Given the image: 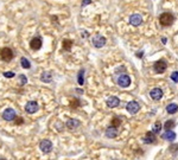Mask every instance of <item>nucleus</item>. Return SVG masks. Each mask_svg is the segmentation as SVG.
<instances>
[{
	"mask_svg": "<svg viewBox=\"0 0 178 160\" xmlns=\"http://www.w3.org/2000/svg\"><path fill=\"white\" fill-rule=\"evenodd\" d=\"M80 101H78L77 98H75V100H73V101L70 102V106H71V108H77L78 106H80Z\"/></svg>",
	"mask_w": 178,
	"mask_h": 160,
	"instance_id": "bb28decb",
	"label": "nucleus"
},
{
	"mask_svg": "<svg viewBox=\"0 0 178 160\" xmlns=\"http://www.w3.org/2000/svg\"><path fill=\"white\" fill-rule=\"evenodd\" d=\"M0 57L4 62H10L13 58V51L10 47H4L0 50Z\"/></svg>",
	"mask_w": 178,
	"mask_h": 160,
	"instance_id": "f03ea898",
	"label": "nucleus"
},
{
	"mask_svg": "<svg viewBox=\"0 0 178 160\" xmlns=\"http://www.w3.org/2000/svg\"><path fill=\"white\" fill-rule=\"evenodd\" d=\"M1 160H4V159H1Z\"/></svg>",
	"mask_w": 178,
	"mask_h": 160,
	"instance_id": "2f4dec72",
	"label": "nucleus"
},
{
	"mask_svg": "<svg viewBox=\"0 0 178 160\" xmlns=\"http://www.w3.org/2000/svg\"><path fill=\"white\" fill-rule=\"evenodd\" d=\"M118 135V129L115 128V127H108L107 129H106V136L107 138H109V139H113V138H115Z\"/></svg>",
	"mask_w": 178,
	"mask_h": 160,
	"instance_id": "2eb2a0df",
	"label": "nucleus"
},
{
	"mask_svg": "<svg viewBox=\"0 0 178 160\" xmlns=\"http://www.w3.org/2000/svg\"><path fill=\"white\" fill-rule=\"evenodd\" d=\"M118 84L120 85V87H122V88H127L128 85L131 84V77L127 76V75L119 76V78H118Z\"/></svg>",
	"mask_w": 178,
	"mask_h": 160,
	"instance_id": "423d86ee",
	"label": "nucleus"
},
{
	"mask_svg": "<svg viewBox=\"0 0 178 160\" xmlns=\"http://www.w3.org/2000/svg\"><path fill=\"white\" fill-rule=\"evenodd\" d=\"M120 104V100H119L116 96H111L107 100V106L109 108H115Z\"/></svg>",
	"mask_w": 178,
	"mask_h": 160,
	"instance_id": "ddd939ff",
	"label": "nucleus"
},
{
	"mask_svg": "<svg viewBox=\"0 0 178 160\" xmlns=\"http://www.w3.org/2000/svg\"><path fill=\"white\" fill-rule=\"evenodd\" d=\"M173 20H175V17L170 12H164L159 17V23L163 26H170L173 23Z\"/></svg>",
	"mask_w": 178,
	"mask_h": 160,
	"instance_id": "f257e3e1",
	"label": "nucleus"
},
{
	"mask_svg": "<svg viewBox=\"0 0 178 160\" xmlns=\"http://www.w3.org/2000/svg\"><path fill=\"white\" fill-rule=\"evenodd\" d=\"M177 111H178V106L176 103H171V104H169L166 107V112L169 114H175Z\"/></svg>",
	"mask_w": 178,
	"mask_h": 160,
	"instance_id": "6ab92c4d",
	"label": "nucleus"
},
{
	"mask_svg": "<svg viewBox=\"0 0 178 160\" xmlns=\"http://www.w3.org/2000/svg\"><path fill=\"white\" fill-rule=\"evenodd\" d=\"M126 109H127V112H128V113H131V114H135V113L139 112L140 106H139V103L135 102V101H131V102H128V103H127Z\"/></svg>",
	"mask_w": 178,
	"mask_h": 160,
	"instance_id": "0eeeda50",
	"label": "nucleus"
},
{
	"mask_svg": "<svg viewBox=\"0 0 178 160\" xmlns=\"http://www.w3.org/2000/svg\"><path fill=\"white\" fill-rule=\"evenodd\" d=\"M163 139L169 140V141H173V140L176 139V133L172 132V131H166V132L163 134Z\"/></svg>",
	"mask_w": 178,
	"mask_h": 160,
	"instance_id": "f3484780",
	"label": "nucleus"
},
{
	"mask_svg": "<svg viewBox=\"0 0 178 160\" xmlns=\"http://www.w3.org/2000/svg\"><path fill=\"white\" fill-rule=\"evenodd\" d=\"M14 121H16V125H22V123H24V119L18 116V117H16Z\"/></svg>",
	"mask_w": 178,
	"mask_h": 160,
	"instance_id": "c85d7f7f",
	"label": "nucleus"
},
{
	"mask_svg": "<svg viewBox=\"0 0 178 160\" xmlns=\"http://www.w3.org/2000/svg\"><path fill=\"white\" fill-rule=\"evenodd\" d=\"M30 46L32 50H39L42 47V39L39 37H35L31 42H30Z\"/></svg>",
	"mask_w": 178,
	"mask_h": 160,
	"instance_id": "f8f14e48",
	"label": "nucleus"
},
{
	"mask_svg": "<svg viewBox=\"0 0 178 160\" xmlns=\"http://www.w3.org/2000/svg\"><path fill=\"white\" fill-rule=\"evenodd\" d=\"M71 46H73V41H70V39H64L63 41V49L67 50V51H70Z\"/></svg>",
	"mask_w": 178,
	"mask_h": 160,
	"instance_id": "aec40b11",
	"label": "nucleus"
},
{
	"mask_svg": "<svg viewBox=\"0 0 178 160\" xmlns=\"http://www.w3.org/2000/svg\"><path fill=\"white\" fill-rule=\"evenodd\" d=\"M22 66L24 68V69H30V68H31V64H30V62L27 61V59L26 58H22Z\"/></svg>",
	"mask_w": 178,
	"mask_h": 160,
	"instance_id": "b1692460",
	"label": "nucleus"
},
{
	"mask_svg": "<svg viewBox=\"0 0 178 160\" xmlns=\"http://www.w3.org/2000/svg\"><path fill=\"white\" fill-rule=\"evenodd\" d=\"M143 140H144L145 144H154V142L157 141L156 135H154V133H152V132H147Z\"/></svg>",
	"mask_w": 178,
	"mask_h": 160,
	"instance_id": "4468645a",
	"label": "nucleus"
},
{
	"mask_svg": "<svg viewBox=\"0 0 178 160\" xmlns=\"http://www.w3.org/2000/svg\"><path fill=\"white\" fill-rule=\"evenodd\" d=\"M150 96L154 100V101H158V100H160L163 97V90L159 88H154L150 92Z\"/></svg>",
	"mask_w": 178,
	"mask_h": 160,
	"instance_id": "9d476101",
	"label": "nucleus"
},
{
	"mask_svg": "<svg viewBox=\"0 0 178 160\" xmlns=\"http://www.w3.org/2000/svg\"><path fill=\"white\" fill-rule=\"evenodd\" d=\"M77 82L80 85H83V83H84V70H80L78 77H77Z\"/></svg>",
	"mask_w": 178,
	"mask_h": 160,
	"instance_id": "412c9836",
	"label": "nucleus"
},
{
	"mask_svg": "<svg viewBox=\"0 0 178 160\" xmlns=\"http://www.w3.org/2000/svg\"><path fill=\"white\" fill-rule=\"evenodd\" d=\"M90 3H92V0H83V1H82V6H86V5L90 4Z\"/></svg>",
	"mask_w": 178,
	"mask_h": 160,
	"instance_id": "7c9ffc66",
	"label": "nucleus"
},
{
	"mask_svg": "<svg viewBox=\"0 0 178 160\" xmlns=\"http://www.w3.org/2000/svg\"><path fill=\"white\" fill-rule=\"evenodd\" d=\"M160 129H162V125L160 122H156L153 125V133H159L160 132Z\"/></svg>",
	"mask_w": 178,
	"mask_h": 160,
	"instance_id": "393cba45",
	"label": "nucleus"
},
{
	"mask_svg": "<svg viewBox=\"0 0 178 160\" xmlns=\"http://www.w3.org/2000/svg\"><path fill=\"white\" fill-rule=\"evenodd\" d=\"M39 148L42 149V152L49 153V152H51V149H52V144H51V141H49V140H43V141L39 144Z\"/></svg>",
	"mask_w": 178,
	"mask_h": 160,
	"instance_id": "1a4fd4ad",
	"label": "nucleus"
},
{
	"mask_svg": "<svg viewBox=\"0 0 178 160\" xmlns=\"http://www.w3.org/2000/svg\"><path fill=\"white\" fill-rule=\"evenodd\" d=\"M78 126H80V121L76 120V119H70V120H68V121H67V127L69 129H75Z\"/></svg>",
	"mask_w": 178,
	"mask_h": 160,
	"instance_id": "dca6fc26",
	"label": "nucleus"
},
{
	"mask_svg": "<svg viewBox=\"0 0 178 160\" xmlns=\"http://www.w3.org/2000/svg\"><path fill=\"white\" fill-rule=\"evenodd\" d=\"M171 79L173 82H178V71H173L172 74H171Z\"/></svg>",
	"mask_w": 178,
	"mask_h": 160,
	"instance_id": "cd10ccee",
	"label": "nucleus"
},
{
	"mask_svg": "<svg viewBox=\"0 0 178 160\" xmlns=\"http://www.w3.org/2000/svg\"><path fill=\"white\" fill-rule=\"evenodd\" d=\"M167 68V63L165 61H163V59H160V61H157L153 65V69H154V71L158 73V74H163L165 70Z\"/></svg>",
	"mask_w": 178,
	"mask_h": 160,
	"instance_id": "7ed1b4c3",
	"label": "nucleus"
},
{
	"mask_svg": "<svg viewBox=\"0 0 178 160\" xmlns=\"http://www.w3.org/2000/svg\"><path fill=\"white\" fill-rule=\"evenodd\" d=\"M19 83H20V85H24V84H26V82H27V78H26V76L25 75H19Z\"/></svg>",
	"mask_w": 178,
	"mask_h": 160,
	"instance_id": "a878e982",
	"label": "nucleus"
},
{
	"mask_svg": "<svg viewBox=\"0 0 178 160\" xmlns=\"http://www.w3.org/2000/svg\"><path fill=\"white\" fill-rule=\"evenodd\" d=\"M130 23L133 26H139L143 23V18L140 14H132L130 18Z\"/></svg>",
	"mask_w": 178,
	"mask_h": 160,
	"instance_id": "9b49d317",
	"label": "nucleus"
},
{
	"mask_svg": "<svg viewBox=\"0 0 178 160\" xmlns=\"http://www.w3.org/2000/svg\"><path fill=\"white\" fill-rule=\"evenodd\" d=\"M175 127V121L173 120H170V121H166L165 125H164V128L165 131H171V128Z\"/></svg>",
	"mask_w": 178,
	"mask_h": 160,
	"instance_id": "4be33fe9",
	"label": "nucleus"
},
{
	"mask_svg": "<svg viewBox=\"0 0 178 160\" xmlns=\"http://www.w3.org/2000/svg\"><path fill=\"white\" fill-rule=\"evenodd\" d=\"M41 79L43 82H46V83H49V82H51V79H52V76H51V73H43L42 74V76H41Z\"/></svg>",
	"mask_w": 178,
	"mask_h": 160,
	"instance_id": "a211bd4d",
	"label": "nucleus"
},
{
	"mask_svg": "<svg viewBox=\"0 0 178 160\" xmlns=\"http://www.w3.org/2000/svg\"><path fill=\"white\" fill-rule=\"evenodd\" d=\"M25 111H26V113H29V114L36 113V112L38 111V103H37L36 101H30V102H27L26 106H25Z\"/></svg>",
	"mask_w": 178,
	"mask_h": 160,
	"instance_id": "6e6552de",
	"label": "nucleus"
},
{
	"mask_svg": "<svg viewBox=\"0 0 178 160\" xmlns=\"http://www.w3.org/2000/svg\"><path fill=\"white\" fill-rule=\"evenodd\" d=\"M16 117H17V114L14 112V109L12 108H7L3 113V119L6 120V121H13V120H16Z\"/></svg>",
	"mask_w": 178,
	"mask_h": 160,
	"instance_id": "20e7f679",
	"label": "nucleus"
},
{
	"mask_svg": "<svg viewBox=\"0 0 178 160\" xmlns=\"http://www.w3.org/2000/svg\"><path fill=\"white\" fill-rule=\"evenodd\" d=\"M92 42H93V45L95 46V47H102L105 44H106V38L103 37V36H100V35H96V36H94L93 37V39H92Z\"/></svg>",
	"mask_w": 178,
	"mask_h": 160,
	"instance_id": "39448f33",
	"label": "nucleus"
},
{
	"mask_svg": "<svg viewBox=\"0 0 178 160\" xmlns=\"http://www.w3.org/2000/svg\"><path fill=\"white\" fill-rule=\"evenodd\" d=\"M4 76L7 77V78H12L14 76V74L13 73H4Z\"/></svg>",
	"mask_w": 178,
	"mask_h": 160,
	"instance_id": "c756f323",
	"label": "nucleus"
},
{
	"mask_svg": "<svg viewBox=\"0 0 178 160\" xmlns=\"http://www.w3.org/2000/svg\"><path fill=\"white\" fill-rule=\"evenodd\" d=\"M112 127H118V126H120L121 125V120L119 119V117H114V119H112Z\"/></svg>",
	"mask_w": 178,
	"mask_h": 160,
	"instance_id": "5701e85b",
	"label": "nucleus"
}]
</instances>
